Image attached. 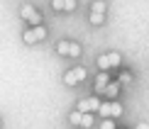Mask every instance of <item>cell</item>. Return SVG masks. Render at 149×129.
I'll return each instance as SVG.
<instances>
[{"label":"cell","mask_w":149,"mask_h":129,"mask_svg":"<svg viewBox=\"0 0 149 129\" xmlns=\"http://www.w3.org/2000/svg\"><path fill=\"white\" fill-rule=\"evenodd\" d=\"M49 5H52V10H54V12H64V0H52Z\"/></svg>","instance_id":"obj_17"},{"label":"cell","mask_w":149,"mask_h":129,"mask_svg":"<svg viewBox=\"0 0 149 129\" xmlns=\"http://www.w3.org/2000/svg\"><path fill=\"white\" fill-rule=\"evenodd\" d=\"M78 0H64V12H76Z\"/></svg>","instance_id":"obj_16"},{"label":"cell","mask_w":149,"mask_h":129,"mask_svg":"<svg viewBox=\"0 0 149 129\" xmlns=\"http://www.w3.org/2000/svg\"><path fill=\"white\" fill-rule=\"evenodd\" d=\"M83 115V112H81ZM98 122H95V115H83V117H81V127L83 129H91V127H95Z\"/></svg>","instance_id":"obj_14"},{"label":"cell","mask_w":149,"mask_h":129,"mask_svg":"<svg viewBox=\"0 0 149 129\" xmlns=\"http://www.w3.org/2000/svg\"><path fill=\"white\" fill-rule=\"evenodd\" d=\"M117 129H125V127H117Z\"/></svg>","instance_id":"obj_20"},{"label":"cell","mask_w":149,"mask_h":129,"mask_svg":"<svg viewBox=\"0 0 149 129\" xmlns=\"http://www.w3.org/2000/svg\"><path fill=\"white\" fill-rule=\"evenodd\" d=\"M47 37H49L47 27H44V24H37V27H27L22 32V41L27 46H34V44H39V41H44Z\"/></svg>","instance_id":"obj_4"},{"label":"cell","mask_w":149,"mask_h":129,"mask_svg":"<svg viewBox=\"0 0 149 129\" xmlns=\"http://www.w3.org/2000/svg\"><path fill=\"white\" fill-rule=\"evenodd\" d=\"M134 129H149V124H144V122H142V124H137Z\"/></svg>","instance_id":"obj_18"},{"label":"cell","mask_w":149,"mask_h":129,"mask_svg":"<svg viewBox=\"0 0 149 129\" xmlns=\"http://www.w3.org/2000/svg\"><path fill=\"white\" fill-rule=\"evenodd\" d=\"M105 20H108V15H103V12H88V24L91 27H103L105 24Z\"/></svg>","instance_id":"obj_11"},{"label":"cell","mask_w":149,"mask_h":129,"mask_svg":"<svg viewBox=\"0 0 149 129\" xmlns=\"http://www.w3.org/2000/svg\"><path fill=\"white\" fill-rule=\"evenodd\" d=\"M125 66V56L120 51H103L95 56V68L98 71H105V73H115L117 68Z\"/></svg>","instance_id":"obj_1"},{"label":"cell","mask_w":149,"mask_h":129,"mask_svg":"<svg viewBox=\"0 0 149 129\" xmlns=\"http://www.w3.org/2000/svg\"><path fill=\"white\" fill-rule=\"evenodd\" d=\"M0 127H3V119H0Z\"/></svg>","instance_id":"obj_19"},{"label":"cell","mask_w":149,"mask_h":129,"mask_svg":"<svg viewBox=\"0 0 149 129\" xmlns=\"http://www.w3.org/2000/svg\"><path fill=\"white\" fill-rule=\"evenodd\" d=\"M115 81L120 83L122 88H125V85H132V83H134V73L130 71L127 66H122V68H117V71H115Z\"/></svg>","instance_id":"obj_10"},{"label":"cell","mask_w":149,"mask_h":129,"mask_svg":"<svg viewBox=\"0 0 149 129\" xmlns=\"http://www.w3.org/2000/svg\"><path fill=\"white\" fill-rule=\"evenodd\" d=\"M98 115L100 117H110V119H120L125 115V105L120 100H103L100 107H98Z\"/></svg>","instance_id":"obj_2"},{"label":"cell","mask_w":149,"mask_h":129,"mask_svg":"<svg viewBox=\"0 0 149 129\" xmlns=\"http://www.w3.org/2000/svg\"><path fill=\"white\" fill-rule=\"evenodd\" d=\"M120 124H117V119H110V117H100V122H98V129H117Z\"/></svg>","instance_id":"obj_13"},{"label":"cell","mask_w":149,"mask_h":129,"mask_svg":"<svg viewBox=\"0 0 149 129\" xmlns=\"http://www.w3.org/2000/svg\"><path fill=\"white\" fill-rule=\"evenodd\" d=\"M88 12H103V15H108V3L105 0H93Z\"/></svg>","instance_id":"obj_12"},{"label":"cell","mask_w":149,"mask_h":129,"mask_svg":"<svg viewBox=\"0 0 149 129\" xmlns=\"http://www.w3.org/2000/svg\"><path fill=\"white\" fill-rule=\"evenodd\" d=\"M120 95H122V85L113 78V81L105 85V90H103V100H120Z\"/></svg>","instance_id":"obj_9"},{"label":"cell","mask_w":149,"mask_h":129,"mask_svg":"<svg viewBox=\"0 0 149 129\" xmlns=\"http://www.w3.org/2000/svg\"><path fill=\"white\" fill-rule=\"evenodd\" d=\"M20 17L29 24V27L42 24V15H39V10H37L34 5H22V8H20Z\"/></svg>","instance_id":"obj_7"},{"label":"cell","mask_w":149,"mask_h":129,"mask_svg":"<svg viewBox=\"0 0 149 129\" xmlns=\"http://www.w3.org/2000/svg\"><path fill=\"white\" fill-rule=\"evenodd\" d=\"M110 81H113V73L98 71V73H95V78H93V95L103 97V90H105V85H108Z\"/></svg>","instance_id":"obj_8"},{"label":"cell","mask_w":149,"mask_h":129,"mask_svg":"<svg viewBox=\"0 0 149 129\" xmlns=\"http://www.w3.org/2000/svg\"><path fill=\"white\" fill-rule=\"evenodd\" d=\"M86 78H88V71H86L83 66H71V68L64 73V85H69V88H76V85H81Z\"/></svg>","instance_id":"obj_5"},{"label":"cell","mask_w":149,"mask_h":129,"mask_svg":"<svg viewBox=\"0 0 149 129\" xmlns=\"http://www.w3.org/2000/svg\"><path fill=\"white\" fill-rule=\"evenodd\" d=\"M81 117H83V115H81L78 110H71V112H69V124H73V127H81Z\"/></svg>","instance_id":"obj_15"},{"label":"cell","mask_w":149,"mask_h":129,"mask_svg":"<svg viewBox=\"0 0 149 129\" xmlns=\"http://www.w3.org/2000/svg\"><path fill=\"white\" fill-rule=\"evenodd\" d=\"M56 54L59 56H66V59H78L83 54V46L73 39H59L56 41Z\"/></svg>","instance_id":"obj_3"},{"label":"cell","mask_w":149,"mask_h":129,"mask_svg":"<svg viewBox=\"0 0 149 129\" xmlns=\"http://www.w3.org/2000/svg\"><path fill=\"white\" fill-rule=\"evenodd\" d=\"M100 102H103V97H98V95H88V97H81V100H78L76 110H78V112H83V115H95V112H98V107H100Z\"/></svg>","instance_id":"obj_6"}]
</instances>
